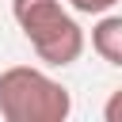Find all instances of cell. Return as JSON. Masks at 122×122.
Instances as JSON below:
<instances>
[{"instance_id":"obj_1","label":"cell","mask_w":122,"mask_h":122,"mask_svg":"<svg viewBox=\"0 0 122 122\" xmlns=\"http://www.w3.org/2000/svg\"><path fill=\"white\" fill-rule=\"evenodd\" d=\"M72 114V95L65 84L30 65H11L0 72V118L4 122H65Z\"/></svg>"},{"instance_id":"obj_2","label":"cell","mask_w":122,"mask_h":122,"mask_svg":"<svg viewBox=\"0 0 122 122\" xmlns=\"http://www.w3.org/2000/svg\"><path fill=\"white\" fill-rule=\"evenodd\" d=\"M11 15L23 27L27 42L34 46L38 61L46 65H72L84 53V30L80 23L61 8V0H11Z\"/></svg>"},{"instance_id":"obj_3","label":"cell","mask_w":122,"mask_h":122,"mask_svg":"<svg viewBox=\"0 0 122 122\" xmlns=\"http://www.w3.org/2000/svg\"><path fill=\"white\" fill-rule=\"evenodd\" d=\"M92 50L107 65L122 69V15H99V23L92 27Z\"/></svg>"},{"instance_id":"obj_4","label":"cell","mask_w":122,"mask_h":122,"mask_svg":"<svg viewBox=\"0 0 122 122\" xmlns=\"http://www.w3.org/2000/svg\"><path fill=\"white\" fill-rule=\"evenodd\" d=\"M72 4V11H80V15H107L118 0H69Z\"/></svg>"},{"instance_id":"obj_5","label":"cell","mask_w":122,"mask_h":122,"mask_svg":"<svg viewBox=\"0 0 122 122\" xmlns=\"http://www.w3.org/2000/svg\"><path fill=\"white\" fill-rule=\"evenodd\" d=\"M103 118H107V122H122V88L103 103Z\"/></svg>"}]
</instances>
